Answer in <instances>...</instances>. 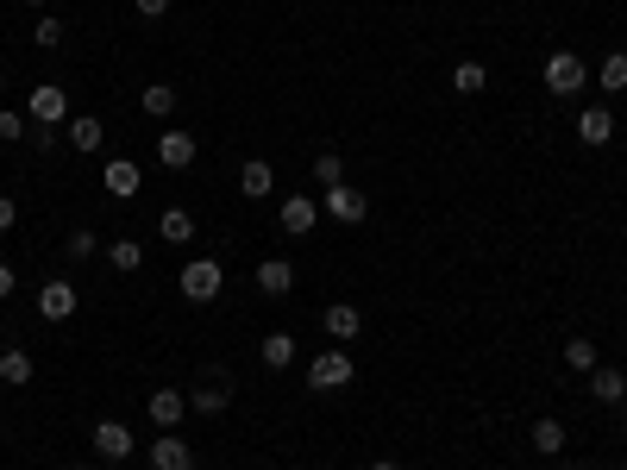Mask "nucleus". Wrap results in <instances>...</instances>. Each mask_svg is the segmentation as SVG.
<instances>
[{
	"mask_svg": "<svg viewBox=\"0 0 627 470\" xmlns=\"http://www.w3.org/2000/svg\"><path fill=\"white\" fill-rule=\"evenodd\" d=\"M584 82H590V69H584V57H577V51H552L546 57V88L559 94V101L584 94Z\"/></svg>",
	"mask_w": 627,
	"mask_h": 470,
	"instance_id": "1",
	"label": "nucleus"
},
{
	"mask_svg": "<svg viewBox=\"0 0 627 470\" xmlns=\"http://www.w3.org/2000/svg\"><path fill=\"white\" fill-rule=\"evenodd\" d=\"M352 383V358L333 345V351H314V364H308V389H345Z\"/></svg>",
	"mask_w": 627,
	"mask_h": 470,
	"instance_id": "2",
	"label": "nucleus"
},
{
	"mask_svg": "<svg viewBox=\"0 0 627 470\" xmlns=\"http://www.w3.org/2000/svg\"><path fill=\"white\" fill-rule=\"evenodd\" d=\"M220 289H226V270L214 264V257H195V264L182 270V295L189 301H214Z\"/></svg>",
	"mask_w": 627,
	"mask_h": 470,
	"instance_id": "3",
	"label": "nucleus"
},
{
	"mask_svg": "<svg viewBox=\"0 0 627 470\" xmlns=\"http://www.w3.org/2000/svg\"><path fill=\"white\" fill-rule=\"evenodd\" d=\"M145 414L157 420V433H176L182 414H189V395H182V389H151L145 395Z\"/></svg>",
	"mask_w": 627,
	"mask_h": 470,
	"instance_id": "4",
	"label": "nucleus"
},
{
	"mask_svg": "<svg viewBox=\"0 0 627 470\" xmlns=\"http://www.w3.org/2000/svg\"><path fill=\"white\" fill-rule=\"evenodd\" d=\"M26 113H32L38 126H63V113H69V88L38 82V88H32V101H26Z\"/></svg>",
	"mask_w": 627,
	"mask_h": 470,
	"instance_id": "5",
	"label": "nucleus"
},
{
	"mask_svg": "<svg viewBox=\"0 0 627 470\" xmlns=\"http://www.w3.org/2000/svg\"><path fill=\"white\" fill-rule=\"evenodd\" d=\"M251 282H258L270 301H283V295L295 289V264H289V257H264V264L251 270Z\"/></svg>",
	"mask_w": 627,
	"mask_h": 470,
	"instance_id": "6",
	"label": "nucleus"
},
{
	"mask_svg": "<svg viewBox=\"0 0 627 470\" xmlns=\"http://www.w3.org/2000/svg\"><path fill=\"white\" fill-rule=\"evenodd\" d=\"M151 470H195V452H189V439H176V433H157V439H151Z\"/></svg>",
	"mask_w": 627,
	"mask_h": 470,
	"instance_id": "7",
	"label": "nucleus"
},
{
	"mask_svg": "<svg viewBox=\"0 0 627 470\" xmlns=\"http://www.w3.org/2000/svg\"><path fill=\"white\" fill-rule=\"evenodd\" d=\"M195 132H164V138H157V163H164V170H189V163H195Z\"/></svg>",
	"mask_w": 627,
	"mask_h": 470,
	"instance_id": "8",
	"label": "nucleus"
},
{
	"mask_svg": "<svg viewBox=\"0 0 627 470\" xmlns=\"http://www.w3.org/2000/svg\"><path fill=\"white\" fill-rule=\"evenodd\" d=\"M276 220H283L289 239H308L314 232V195H289L283 207H276Z\"/></svg>",
	"mask_w": 627,
	"mask_h": 470,
	"instance_id": "9",
	"label": "nucleus"
},
{
	"mask_svg": "<svg viewBox=\"0 0 627 470\" xmlns=\"http://www.w3.org/2000/svg\"><path fill=\"white\" fill-rule=\"evenodd\" d=\"M88 439H95V452H101V458H113V464L132 458V433L120 427V420H95V433H88Z\"/></svg>",
	"mask_w": 627,
	"mask_h": 470,
	"instance_id": "10",
	"label": "nucleus"
},
{
	"mask_svg": "<svg viewBox=\"0 0 627 470\" xmlns=\"http://www.w3.org/2000/svg\"><path fill=\"white\" fill-rule=\"evenodd\" d=\"M101 182L113 188V201H132V195H138V182H145V176H138V163H132V157H107Z\"/></svg>",
	"mask_w": 627,
	"mask_h": 470,
	"instance_id": "11",
	"label": "nucleus"
},
{
	"mask_svg": "<svg viewBox=\"0 0 627 470\" xmlns=\"http://www.w3.org/2000/svg\"><path fill=\"white\" fill-rule=\"evenodd\" d=\"M577 138H584V145H609L615 138V113L609 107H584L577 113Z\"/></svg>",
	"mask_w": 627,
	"mask_h": 470,
	"instance_id": "12",
	"label": "nucleus"
},
{
	"mask_svg": "<svg viewBox=\"0 0 627 470\" xmlns=\"http://www.w3.org/2000/svg\"><path fill=\"white\" fill-rule=\"evenodd\" d=\"M38 314L44 320H69L76 314V289H69V282H44L38 289Z\"/></svg>",
	"mask_w": 627,
	"mask_h": 470,
	"instance_id": "13",
	"label": "nucleus"
},
{
	"mask_svg": "<svg viewBox=\"0 0 627 470\" xmlns=\"http://www.w3.org/2000/svg\"><path fill=\"white\" fill-rule=\"evenodd\" d=\"M327 214H333L339 226H358V220H364V195H358V188H345V182L327 188Z\"/></svg>",
	"mask_w": 627,
	"mask_h": 470,
	"instance_id": "14",
	"label": "nucleus"
},
{
	"mask_svg": "<svg viewBox=\"0 0 627 470\" xmlns=\"http://www.w3.org/2000/svg\"><path fill=\"white\" fill-rule=\"evenodd\" d=\"M590 395H596V402H609V408H621V402H627V376L609 370V364H596V370H590Z\"/></svg>",
	"mask_w": 627,
	"mask_h": 470,
	"instance_id": "15",
	"label": "nucleus"
},
{
	"mask_svg": "<svg viewBox=\"0 0 627 470\" xmlns=\"http://www.w3.org/2000/svg\"><path fill=\"white\" fill-rule=\"evenodd\" d=\"M270 188H276V170H270L264 157H251L245 170H239V195H245V201H264Z\"/></svg>",
	"mask_w": 627,
	"mask_h": 470,
	"instance_id": "16",
	"label": "nucleus"
},
{
	"mask_svg": "<svg viewBox=\"0 0 627 470\" xmlns=\"http://www.w3.org/2000/svg\"><path fill=\"white\" fill-rule=\"evenodd\" d=\"M320 326H327V339H358V333H364V314L352 308V301H333Z\"/></svg>",
	"mask_w": 627,
	"mask_h": 470,
	"instance_id": "17",
	"label": "nucleus"
},
{
	"mask_svg": "<svg viewBox=\"0 0 627 470\" xmlns=\"http://www.w3.org/2000/svg\"><path fill=\"white\" fill-rule=\"evenodd\" d=\"M157 239H164V245H189V239H195V214H189V207H164Z\"/></svg>",
	"mask_w": 627,
	"mask_h": 470,
	"instance_id": "18",
	"label": "nucleus"
},
{
	"mask_svg": "<svg viewBox=\"0 0 627 470\" xmlns=\"http://www.w3.org/2000/svg\"><path fill=\"white\" fill-rule=\"evenodd\" d=\"M0 383H7V389H26V383H32V351H19V345L0 351Z\"/></svg>",
	"mask_w": 627,
	"mask_h": 470,
	"instance_id": "19",
	"label": "nucleus"
},
{
	"mask_svg": "<svg viewBox=\"0 0 627 470\" xmlns=\"http://www.w3.org/2000/svg\"><path fill=\"white\" fill-rule=\"evenodd\" d=\"M226 402H232V383H226V376H214L207 389L189 395V414H226Z\"/></svg>",
	"mask_w": 627,
	"mask_h": 470,
	"instance_id": "20",
	"label": "nucleus"
},
{
	"mask_svg": "<svg viewBox=\"0 0 627 470\" xmlns=\"http://www.w3.org/2000/svg\"><path fill=\"white\" fill-rule=\"evenodd\" d=\"M138 107H145L151 120H170V113H176V88L170 82H151L145 94H138Z\"/></svg>",
	"mask_w": 627,
	"mask_h": 470,
	"instance_id": "21",
	"label": "nucleus"
},
{
	"mask_svg": "<svg viewBox=\"0 0 627 470\" xmlns=\"http://www.w3.org/2000/svg\"><path fill=\"white\" fill-rule=\"evenodd\" d=\"M533 452H546V458H559L565 452V427H559V420H533Z\"/></svg>",
	"mask_w": 627,
	"mask_h": 470,
	"instance_id": "22",
	"label": "nucleus"
},
{
	"mask_svg": "<svg viewBox=\"0 0 627 470\" xmlns=\"http://www.w3.org/2000/svg\"><path fill=\"white\" fill-rule=\"evenodd\" d=\"M107 264L120 270V276H132L138 264H145V245H138V239H113V245H107Z\"/></svg>",
	"mask_w": 627,
	"mask_h": 470,
	"instance_id": "23",
	"label": "nucleus"
},
{
	"mask_svg": "<svg viewBox=\"0 0 627 470\" xmlns=\"http://www.w3.org/2000/svg\"><path fill=\"white\" fill-rule=\"evenodd\" d=\"M264 364L270 370H289L295 364V333H264Z\"/></svg>",
	"mask_w": 627,
	"mask_h": 470,
	"instance_id": "24",
	"label": "nucleus"
},
{
	"mask_svg": "<svg viewBox=\"0 0 627 470\" xmlns=\"http://www.w3.org/2000/svg\"><path fill=\"white\" fill-rule=\"evenodd\" d=\"M69 145H76V151H101L107 145L101 120H88V113H82V120H69Z\"/></svg>",
	"mask_w": 627,
	"mask_h": 470,
	"instance_id": "25",
	"label": "nucleus"
},
{
	"mask_svg": "<svg viewBox=\"0 0 627 470\" xmlns=\"http://www.w3.org/2000/svg\"><path fill=\"white\" fill-rule=\"evenodd\" d=\"M483 82H490V69H483V63H458L452 69V88L458 94H483Z\"/></svg>",
	"mask_w": 627,
	"mask_h": 470,
	"instance_id": "26",
	"label": "nucleus"
},
{
	"mask_svg": "<svg viewBox=\"0 0 627 470\" xmlns=\"http://www.w3.org/2000/svg\"><path fill=\"white\" fill-rule=\"evenodd\" d=\"M314 182H320V188H339V182H345L339 151H320V157H314Z\"/></svg>",
	"mask_w": 627,
	"mask_h": 470,
	"instance_id": "27",
	"label": "nucleus"
},
{
	"mask_svg": "<svg viewBox=\"0 0 627 470\" xmlns=\"http://www.w3.org/2000/svg\"><path fill=\"white\" fill-rule=\"evenodd\" d=\"M565 364L590 376V370H596V345H590V339H565Z\"/></svg>",
	"mask_w": 627,
	"mask_h": 470,
	"instance_id": "28",
	"label": "nucleus"
},
{
	"mask_svg": "<svg viewBox=\"0 0 627 470\" xmlns=\"http://www.w3.org/2000/svg\"><path fill=\"white\" fill-rule=\"evenodd\" d=\"M32 44H44V51H57V44H63V19H51V13H44L38 26H32Z\"/></svg>",
	"mask_w": 627,
	"mask_h": 470,
	"instance_id": "29",
	"label": "nucleus"
},
{
	"mask_svg": "<svg viewBox=\"0 0 627 470\" xmlns=\"http://www.w3.org/2000/svg\"><path fill=\"white\" fill-rule=\"evenodd\" d=\"M602 88H627V51H609V63H602Z\"/></svg>",
	"mask_w": 627,
	"mask_h": 470,
	"instance_id": "30",
	"label": "nucleus"
},
{
	"mask_svg": "<svg viewBox=\"0 0 627 470\" xmlns=\"http://www.w3.org/2000/svg\"><path fill=\"white\" fill-rule=\"evenodd\" d=\"M95 251H101L95 232H69V257H95Z\"/></svg>",
	"mask_w": 627,
	"mask_h": 470,
	"instance_id": "31",
	"label": "nucleus"
},
{
	"mask_svg": "<svg viewBox=\"0 0 627 470\" xmlns=\"http://www.w3.org/2000/svg\"><path fill=\"white\" fill-rule=\"evenodd\" d=\"M0 138H26V113H0Z\"/></svg>",
	"mask_w": 627,
	"mask_h": 470,
	"instance_id": "32",
	"label": "nucleus"
},
{
	"mask_svg": "<svg viewBox=\"0 0 627 470\" xmlns=\"http://www.w3.org/2000/svg\"><path fill=\"white\" fill-rule=\"evenodd\" d=\"M132 7H138V19H164V13H170V0H132Z\"/></svg>",
	"mask_w": 627,
	"mask_h": 470,
	"instance_id": "33",
	"label": "nucleus"
},
{
	"mask_svg": "<svg viewBox=\"0 0 627 470\" xmlns=\"http://www.w3.org/2000/svg\"><path fill=\"white\" fill-rule=\"evenodd\" d=\"M13 220H19V201H13V195H0V232H7Z\"/></svg>",
	"mask_w": 627,
	"mask_h": 470,
	"instance_id": "34",
	"label": "nucleus"
},
{
	"mask_svg": "<svg viewBox=\"0 0 627 470\" xmlns=\"http://www.w3.org/2000/svg\"><path fill=\"white\" fill-rule=\"evenodd\" d=\"M13 295V264H0V301Z\"/></svg>",
	"mask_w": 627,
	"mask_h": 470,
	"instance_id": "35",
	"label": "nucleus"
},
{
	"mask_svg": "<svg viewBox=\"0 0 627 470\" xmlns=\"http://www.w3.org/2000/svg\"><path fill=\"white\" fill-rule=\"evenodd\" d=\"M370 470H402V464H389V458H383V464H370Z\"/></svg>",
	"mask_w": 627,
	"mask_h": 470,
	"instance_id": "36",
	"label": "nucleus"
},
{
	"mask_svg": "<svg viewBox=\"0 0 627 470\" xmlns=\"http://www.w3.org/2000/svg\"><path fill=\"white\" fill-rule=\"evenodd\" d=\"M26 7H51V0H26Z\"/></svg>",
	"mask_w": 627,
	"mask_h": 470,
	"instance_id": "37",
	"label": "nucleus"
},
{
	"mask_svg": "<svg viewBox=\"0 0 627 470\" xmlns=\"http://www.w3.org/2000/svg\"><path fill=\"white\" fill-rule=\"evenodd\" d=\"M69 470H88V464H69Z\"/></svg>",
	"mask_w": 627,
	"mask_h": 470,
	"instance_id": "38",
	"label": "nucleus"
},
{
	"mask_svg": "<svg viewBox=\"0 0 627 470\" xmlns=\"http://www.w3.org/2000/svg\"><path fill=\"white\" fill-rule=\"evenodd\" d=\"M565 470H584V464H565Z\"/></svg>",
	"mask_w": 627,
	"mask_h": 470,
	"instance_id": "39",
	"label": "nucleus"
},
{
	"mask_svg": "<svg viewBox=\"0 0 627 470\" xmlns=\"http://www.w3.org/2000/svg\"><path fill=\"white\" fill-rule=\"evenodd\" d=\"M621 420H627V402H621Z\"/></svg>",
	"mask_w": 627,
	"mask_h": 470,
	"instance_id": "40",
	"label": "nucleus"
}]
</instances>
